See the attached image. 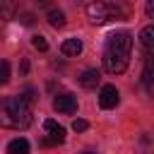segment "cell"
<instances>
[{
	"instance_id": "14",
	"label": "cell",
	"mask_w": 154,
	"mask_h": 154,
	"mask_svg": "<svg viewBox=\"0 0 154 154\" xmlns=\"http://www.w3.org/2000/svg\"><path fill=\"white\" fill-rule=\"evenodd\" d=\"M7 82H10V63L0 60V84H7Z\"/></svg>"
},
{
	"instance_id": "18",
	"label": "cell",
	"mask_w": 154,
	"mask_h": 154,
	"mask_svg": "<svg viewBox=\"0 0 154 154\" xmlns=\"http://www.w3.org/2000/svg\"><path fill=\"white\" fill-rule=\"evenodd\" d=\"M43 128H46V130H48V132H51V130H53V128H58V123H55V120H53V118H48V120H43Z\"/></svg>"
},
{
	"instance_id": "10",
	"label": "cell",
	"mask_w": 154,
	"mask_h": 154,
	"mask_svg": "<svg viewBox=\"0 0 154 154\" xmlns=\"http://www.w3.org/2000/svg\"><path fill=\"white\" fill-rule=\"evenodd\" d=\"M63 142H65V128H60V125H58V128H53V130H51V137H46V140H43V144H46V147L63 144Z\"/></svg>"
},
{
	"instance_id": "11",
	"label": "cell",
	"mask_w": 154,
	"mask_h": 154,
	"mask_svg": "<svg viewBox=\"0 0 154 154\" xmlns=\"http://www.w3.org/2000/svg\"><path fill=\"white\" fill-rule=\"evenodd\" d=\"M7 152H10V154H26V152H29V142H26L24 137H17V140H12V142L7 144Z\"/></svg>"
},
{
	"instance_id": "6",
	"label": "cell",
	"mask_w": 154,
	"mask_h": 154,
	"mask_svg": "<svg viewBox=\"0 0 154 154\" xmlns=\"http://www.w3.org/2000/svg\"><path fill=\"white\" fill-rule=\"evenodd\" d=\"M60 53L67 55V58L79 55V53H82V41H79V38H65L63 46H60Z\"/></svg>"
},
{
	"instance_id": "2",
	"label": "cell",
	"mask_w": 154,
	"mask_h": 154,
	"mask_svg": "<svg viewBox=\"0 0 154 154\" xmlns=\"http://www.w3.org/2000/svg\"><path fill=\"white\" fill-rule=\"evenodd\" d=\"M31 101L26 96H5L0 99V128L24 130L31 125Z\"/></svg>"
},
{
	"instance_id": "12",
	"label": "cell",
	"mask_w": 154,
	"mask_h": 154,
	"mask_svg": "<svg viewBox=\"0 0 154 154\" xmlns=\"http://www.w3.org/2000/svg\"><path fill=\"white\" fill-rule=\"evenodd\" d=\"M140 41H142V46H147V48L154 46V24H149V26H144V29L140 31Z\"/></svg>"
},
{
	"instance_id": "21",
	"label": "cell",
	"mask_w": 154,
	"mask_h": 154,
	"mask_svg": "<svg viewBox=\"0 0 154 154\" xmlns=\"http://www.w3.org/2000/svg\"><path fill=\"white\" fill-rule=\"evenodd\" d=\"M0 19H2V5H0Z\"/></svg>"
},
{
	"instance_id": "16",
	"label": "cell",
	"mask_w": 154,
	"mask_h": 154,
	"mask_svg": "<svg viewBox=\"0 0 154 154\" xmlns=\"http://www.w3.org/2000/svg\"><path fill=\"white\" fill-rule=\"evenodd\" d=\"M19 22L29 26V24H34V14L31 12H19Z\"/></svg>"
},
{
	"instance_id": "9",
	"label": "cell",
	"mask_w": 154,
	"mask_h": 154,
	"mask_svg": "<svg viewBox=\"0 0 154 154\" xmlns=\"http://www.w3.org/2000/svg\"><path fill=\"white\" fill-rule=\"evenodd\" d=\"M48 24L53 26V29H63L65 26V12L63 10H48Z\"/></svg>"
},
{
	"instance_id": "5",
	"label": "cell",
	"mask_w": 154,
	"mask_h": 154,
	"mask_svg": "<svg viewBox=\"0 0 154 154\" xmlns=\"http://www.w3.org/2000/svg\"><path fill=\"white\" fill-rule=\"evenodd\" d=\"M53 108L58 111V113H75L77 111V96L75 94H58L55 99H53Z\"/></svg>"
},
{
	"instance_id": "7",
	"label": "cell",
	"mask_w": 154,
	"mask_h": 154,
	"mask_svg": "<svg viewBox=\"0 0 154 154\" xmlns=\"http://www.w3.org/2000/svg\"><path fill=\"white\" fill-rule=\"evenodd\" d=\"M99 82H101V72H99V70H84V72L79 75V84H82L84 89H94Z\"/></svg>"
},
{
	"instance_id": "20",
	"label": "cell",
	"mask_w": 154,
	"mask_h": 154,
	"mask_svg": "<svg viewBox=\"0 0 154 154\" xmlns=\"http://www.w3.org/2000/svg\"><path fill=\"white\" fill-rule=\"evenodd\" d=\"M36 2H38V5H43V7H46V5H51V0H36Z\"/></svg>"
},
{
	"instance_id": "13",
	"label": "cell",
	"mask_w": 154,
	"mask_h": 154,
	"mask_svg": "<svg viewBox=\"0 0 154 154\" xmlns=\"http://www.w3.org/2000/svg\"><path fill=\"white\" fill-rule=\"evenodd\" d=\"M31 46H34L36 51H41V53H43V51H48V41H46V38L41 36V34L31 36Z\"/></svg>"
},
{
	"instance_id": "4",
	"label": "cell",
	"mask_w": 154,
	"mask_h": 154,
	"mask_svg": "<svg viewBox=\"0 0 154 154\" xmlns=\"http://www.w3.org/2000/svg\"><path fill=\"white\" fill-rule=\"evenodd\" d=\"M118 101H120L118 89H116L113 84H103V87H101V94H99V106L108 111V108H116Z\"/></svg>"
},
{
	"instance_id": "8",
	"label": "cell",
	"mask_w": 154,
	"mask_h": 154,
	"mask_svg": "<svg viewBox=\"0 0 154 154\" xmlns=\"http://www.w3.org/2000/svg\"><path fill=\"white\" fill-rule=\"evenodd\" d=\"M142 84H144L147 94L154 96V65H144V70H142Z\"/></svg>"
},
{
	"instance_id": "19",
	"label": "cell",
	"mask_w": 154,
	"mask_h": 154,
	"mask_svg": "<svg viewBox=\"0 0 154 154\" xmlns=\"http://www.w3.org/2000/svg\"><path fill=\"white\" fill-rule=\"evenodd\" d=\"M19 70H22V72H29V63H26V60H22V67H19Z\"/></svg>"
},
{
	"instance_id": "3",
	"label": "cell",
	"mask_w": 154,
	"mask_h": 154,
	"mask_svg": "<svg viewBox=\"0 0 154 154\" xmlns=\"http://www.w3.org/2000/svg\"><path fill=\"white\" fill-rule=\"evenodd\" d=\"M87 17L91 24H106L108 19H113V10L108 0H94L87 5Z\"/></svg>"
},
{
	"instance_id": "15",
	"label": "cell",
	"mask_w": 154,
	"mask_h": 154,
	"mask_svg": "<svg viewBox=\"0 0 154 154\" xmlns=\"http://www.w3.org/2000/svg\"><path fill=\"white\" fill-rule=\"evenodd\" d=\"M87 128H89V123H87V120H82V118H77V120L72 123V130H75V132H84Z\"/></svg>"
},
{
	"instance_id": "1",
	"label": "cell",
	"mask_w": 154,
	"mask_h": 154,
	"mask_svg": "<svg viewBox=\"0 0 154 154\" xmlns=\"http://www.w3.org/2000/svg\"><path fill=\"white\" fill-rule=\"evenodd\" d=\"M130 51H132V36L128 31H116L106 38L103 48V70L111 75H120L128 70L130 63Z\"/></svg>"
},
{
	"instance_id": "17",
	"label": "cell",
	"mask_w": 154,
	"mask_h": 154,
	"mask_svg": "<svg viewBox=\"0 0 154 154\" xmlns=\"http://www.w3.org/2000/svg\"><path fill=\"white\" fill-rule=\"evenodd\" d=\"M144 12H147V17H149V19H154V0H147V7H144Z\"/></svg>"
}]
</instances>
